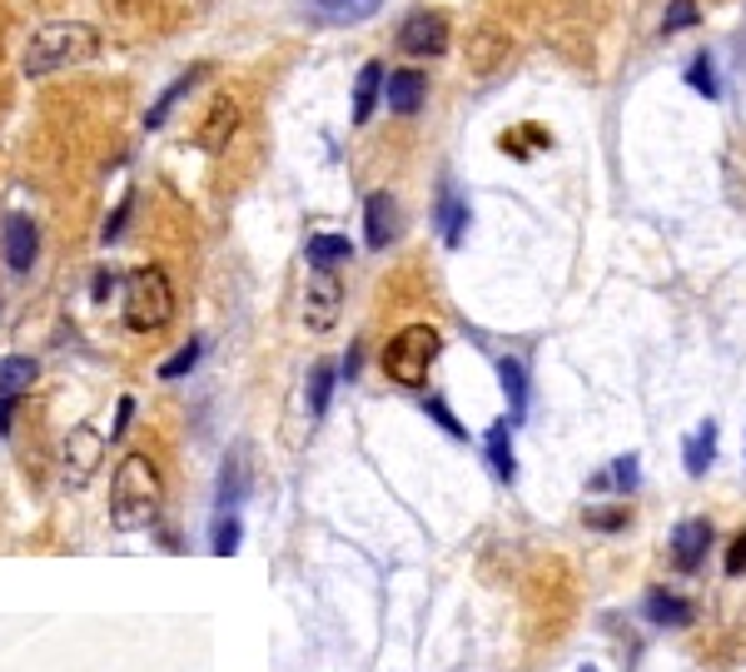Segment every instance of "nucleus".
<instances>
[{"label": "nucleus", "mask_w": 746, "mask_h": 672, "mask_svg": "<svg viewBox=\"0 0 746 672\" xmlns=\"http://www.w3.org/2000/svg\"><path fill=\"white\" fill-rule=\"evenodd\" d=\"M159 498H165L159 468L145 454H125L110 478V523L120 533H140L159 518Z\"/></svg>", "instance_id": "nucleus-1"}, {"label": "nucleus", "mask_w": 746, "mask_h": 672, "mask_svg": "<svg viewBox=\"0 0 746 672\" xmlns=\"http://www.w3.org/2000/svg\"><path fill=\"white\" fill-rule=\"evenodd\" d=\"M95 50H100V30H95L90 20H50V26H40L36 36H30L20 70H26L30 80H46V75H56V70L85 66Z\"/></svg>", "instance_id": "nucleus-2"}, {"label": "nucleus", "mask_w": 746, "mask_h": 672, "mask_svg": "<svg viewBox=\"0 0 746 672\" xmlns=\"http://www.w3.org/2000/svg\"><path fill=\"white\" fill-rule=\"evenodd\" d=\"M175 319V284L159 264H140L125 274V324L135 334H159Z\"/></svg>", "instance_id": "nucleus-3"}, {"label": "nucleus", "mask_w": 746, "mask_h": 672, "mask_svg": "<svg viewBox=\"0 0 746 672\" xmlns=\"http://www.w3.org/2000/svg\"><path fill=\"white\" fill-rule=\"evenodd\" d=\"M443 354V334L433 324H403L399 334L383 344V373H389L399 389H423L429 369Z\"/></svg>", "instance_id": "nucleus-4"}, {"label": "nucleus", "mask_w": 746, "mask_h": 672, "mask_svg": "<svg viewBox=\"0 0 746 672\" xmlns=\"http://www.w3.org/2000/svg\"><path fill=\"white\" fill-rule=\"evenodd\" d=\"M344 314V284H338V270H308L304 284V324L314 334H328Z\"/></svg>", "instance_id": "nucleus-5"}, {"label": "nucleus", "mask_w": 746, "mask_h": 672, "mask_svg": "<svg viewBox=\"0 0 746 672\" xmlns=\"http://www.w3.org/2000/svg\"><path fill=\"white\" fill-rule=\"evenodd\" d=\"M448 40H453V30H448V16L443 10H413V16H403L399 26V50L403 56H443Z\"/></svg>", "instance_id": "nucleus-6"}, {"label": "nucleus", "mask_w": 746, "mask_h": 672, "mask_svg": "<svg viewBox=\"0 0 746 672\" xmlns=\"http://www.w3.org/2000/svg\"><path fill=\"white\" fill-rule=\"evenodd\" d=\"M0 254H6L10 274H30L40 260V230L30 215H6L0 224Z\"/></svg>", "instance_id": "nucleus-7"}, {"label": "nucleus", "mask_w": 746, "mask_h": 672, "mask_svg": "<svg viewBox=\"0 0 746 672\" xmlns=\"http://www.w3.org/2000/svg\"><path fill=\"white\" fill-rule=\"evenodd\" d=\"M239 100L234 95H215L209 100V110H205V120H199V130H195V145L205 149V155H219V149H229L234 140V130H239Z\"/></svg>", "instance_id": "nucleus-8"}, {"label": "nucleus", "mask_w": 746, "mask_h": 672, "mask_svg": "<svg viewBox=\"0 0 746 672\" xmlns=\"http://www.w3.org/2000/svg\"><path fill=\"white\" fill-rule=\"evenodd\" d=\"M707 548H711V523L707 518H681L671 528V563L681 573H697L707 563Z\"/></svg>", "instance_id": "nucleus-9"}, {"label": "nucleus", "mask_w": 746, "mask_h": 672, "mask_svg": "<svg viewBox=\"0 0 746 672\" xmlns=\"http://www.w3.org/2000/svg\"><path fill=\"white\" fill-rule=\"evenodd\" d=\"M364 240H369V250H389L399 240V199L389 189H373L364 199Z\"/></svg>", "instance_id": "nucleus-10"}, {"label": "nucleus", "mask_w": 746, "mask_h": 672, "mask_svg": "<svg viewBox=\"0 0 746 672\" xmlns=\"http://www.w3.org/2000/svg\"><path fill=\"white\" fill-rule=\"evenodd\" d=\"M433 224H439L443 244L448 250H458V244L468 240V224H473V210H468V199L458 195L453 179H443L439 185V210H433Z\"/></svg>", "instance_id": "nucleus-11"}, {"label": "nucleus", "mask_w": 746, "mask_h": 672, "mask_svg": "<svg viewBox=\"0 0 746 672\" xmlns=\"http://www.w3.org/2000/svg\"><path fill=\"white\" fill-rule=\"evenodd\" d=\"M642 617L652 627H691L697 623V603L681 597V593H671V588H652L642 597Z\"/></svg>", "instance_id": "nucleus-12"}, {"label": "nucleus", "mask_w": 746, "mask_h": 672, "mask_svg": "<svg viewBox=\"0 0 746 672\" xmlns=\"http://www.w3.org/2000/svg\"><path fill=\"white\" fill-rule=\"evenodd\" d=\"M423 100H429V80H423L419 70H389V80H383V105H389V115H419Z\"/></svg>", "instance_id": "nucleus-13"}, {"label": "nucleus", "mask_w": 746, "mask_h": 672, "mask_svg": "<svg viewBox=\"0 0 746 672\" xmlns=\"http://www.w3.org/2000/svg\"><path fill=\"white\" fill-rule=\"evenodd\" d=\"M508 60V36L498 26H478L468 36V70L473 75H493Z\"/></svg>", "instance_id": "nucleus-14"}, {"label": "nucleus", "mask_w": 746, "mask_h": 672, "mask_svg": "<svg viewBox=\"0 0 746 672\" xmlns=\"http://www.w3.org/2000/svg\"><path fill=\"white\" fill-rule=\"evenodd\" d=\"M483 454H488V468H493L498 484H513L518 478V454H513V419H498L483 439Z\"/></svg>", "instance_id": "nucleus-15"}, {"label": "nucleus", "mask_w": 746, "mask_h": 672, "mask_svg": "<svg viewBox=\"0 0 746 672\" xmlns=\"http://www.w3.org/2000/svg\"><path fill=\"white\" fill-rule=\"evenodd\" d=\"M100 434L95 429H75L66 439V478H75V484H85L90 478V468L100 464Z\"/></svg>", "instance_id": "nucleus-16"}, {"label": "nucleus", "mask_w": 746, "mask_h": 672, "mask_svg": "<svg viewBox=\"0 0 746 672\" xmlns=\"http://www.w3.org/2000/svg\"><path fill=\"white\" fill-rule=\"evenodd\" d=\"M711 464H717V423L707 419L687 434V444H681V468H687L691 478H701Z\"/></svg>", "instance_id": "nucleus-17"}, {"label": "nucleus", "mask_w": 746, "mask_h": 672, "mask_svg": "<svg viewBox=\"0 0 746 672\" xmlns=\"http://www.w3.org/2000/svg\"><path fill=\"white\" fill-rule=\"evenodd\" d=\"M304 260L308 270H338V264L354 260V244H349V234H308Z\"/></svg>", "instance_id": "nucleus-18"}, {"label": "nucleus", "mask_w": 746, "mask_h": 672, "mask_svg": "<svg viewBox=\"0 0 746 672\" xmlns=\"http://www.w3.org/2000/svg\"><path fill=\"white\" fill-rule=\"evenodd\" d=\"M383 0H308V16L324 20V26H359L379 10Z\"/></svg>", "instance_id": "nucleus-19"}, {"label": "nucleus", "mask_w": 746, "mask_h": 672, "mask_svg": "<svg viewBox=\"0 0 746 672\" xmlns=\"http://www.w3.org/2000/svg\"><path fill=\"white\" fill-rule=\"evenodd\" d=\"M383 80H389V70H383L379 60H369V66L359 70V80H354V125L373 120V110H379V100H383Z\"/></svg>", "instance_id": "nucleus-20"}, {"label": "nucleus", "mask_w": 746, "mask_h": 672, "mask_svg": "<svg viewBox=\"0 0 746 672\" xmlns=\"http://www.w3.org/2000/svg\"><path fill=\"white\" fill-rule=\"evenodd\" d=\"M498 383H503V393H508V419H522L528 413V364H522L518 354H503L498 359Z\"/></svg>", "instance_id": "nucleus-21"}, {"label": "nucleus", "mask_w": 746, "mask_h": 672, "mask_svg": "<svg viewBox=\"0 0 746 672\" xmlns=\"http://www.w3.org/2000/svg\"><path fill=\"white\" fill-rule=\"evenodd\" d=\"M642 484V458L637 454H622V458H612V464L602 468V474H592V484L588 488H597V494H632V488Z\"/></svg>", "instance_id": "nucleus-22"}, {"label": "nucleus", "mask_w": 746, "mask_h": 672, "mask_svg": "<svg viewBox=\"0 0 746 672\" xmlns=\"http://www.w3.org/2000/svg\"><path fill=\"white\" fill-rule=\"evenodd\" d=\"M199 75H205V70H189V75H179V80H169V85H165V95H159V100L145 110V130H165V120L175 115V105L185 100L189 90H195Z\"/></svg>", "instance_id": "nucleus-23"}, {"label": "nucleus", "mask_w": 746, "mask_h": 672, "mask_svg": "<svg viewBox=\"0 0 746 672\" xmlns=\"http://www.w3.org/2000/svg\"><path fill=\"white\" fill-rule=\"evenodd\" d=\"M40 379V364L26 354H10L0 359V399H20V393H30V383Z\"/></svg>", "instance_id": "nucleus-24"}, {"label": "nucleus", "mask_w": 746, "mask_h": 672, "mask_svg": "<svg viewBox=\"0 0 746 672\" xmlns=\"http://www.w3.org/2000/svg\"><path fill=\"white\" fill-rule=\"evenodd\" d=\"M334 383H338V369L334 364H314V369H308V389H304L308 419H324V413H328V403H334Z\"/></svg>", "instance_id": "nucleus-25"}, {"label": "nucleus", "mask_w": 746, "mask_h": 672, "mask_svg": "<svg viewBox=\"0 0 746 672\" xmlns=\"http://www.w3.org/2000/svg\"><path fill=\"white\" fill-rule=\"evenodd\" d=\"M199 359H205V339H189V344H179L175 354L159 364V379L165 383H175V379H185V373H195L199 369Z\"/></svg>", "instance_id": "nucleus-26"}, {"label": "nucleus", "mask_w": 746, "mask_h": 672, "mask_svg": "<svg viewBox=\"0 0 746 672\" xmlns=\"http://www.w3.org/2000/svg\"><path fill=\"white\" fill-rule=\"evenodd\" d=\"M239 543H244V523H239V514H219V518H215V533H209V553L229 558V553H239Z\"/></svg>", "instance_id": "nucleus-27"}, {"label": "nucleus", "mask_w": 746, "mask_h": 672, "mask_svg": "<svg viewBox=\"0 0 746 672\" xmlns=\"http://www.w3.org/2000/svg\"><path fill=\"white\" fill-rule=\"evenodd\" d=\"M687 85L701 95V100H717L722 95V85H717V66H711V56L701 50V56H691V66H687Z\"/></svg>", "instance_id": "nucleus-28"}, {"label": "nucleus", "mask_w": 746, "mask_h": 672, "mask_svg": "<svg viewBox=\"0 0 746 672\" xmlns=\"http://www.w3.org/2000/svg\"><path fill=\"white\" fill-rule=\"evenodd\" d=\"M239 498H244V468H239V458H229L219 474V514H234Z\"/></svg>", "instance_id": "nucleus-29"}, {"label": "nucleus", "mask_w": 746, "mask_h": 672, "mask_svg": "<svg viewBox=\"0 0 746 672\" xmlns=\"http://www.w3.org/2000/svg\"><path fill=\"white\" fill-rule=\"evenodd\" d=\"M697 20H701L697 0H671V6H667V16H662V36H677V30H691Z\"/></svg>", "instance_id": "nucleus-30"}, {"label": "nucleus", "mask_w": 746, "mask_h": 672, "mask_svg": "<svg viewBox=\"0 0 746 672\" xmlns=\"http://www.w3.org/2000/svg\"><path fill=\"white\" fill-rule=\"evenodd\" d=\"M423 413H429V419L439 423V429L448 434V439H468V429L453 419V409H448V403L439 399V393H429V399H423Z\"/></svg>", "instance_id": "nucleus-31"}, {"label": "nucleus", "mask_w": 746, "mask_h": 672, "mask_svg": "<svg viewBox=\"0 0 746 672\" xmlns=\"http://www.w3.org/2000/svg\"><path fill=\"white\" fill-rule=\"evenodd\" d=\"M130 215H135V199L125 195V199H120V210H115V215L105 220V230H100V244H115V240H120V234H125V224H130Z\"/></svg>", "instance_id": "nucleus-32"}, {"label": "nucleus", "mask_w": 746, "mask_h": 672, "mask_svg": "<svg viewBox=\"0 0 746 672\" xmlns=\"http://www.w3.org/2000/svg\"><path fill=\"white\" fill-rule=\"evenodd\" d=\"M588 528H597V533L627 528V508H588Z\"/></svg>", "instance_id": "nucleus-33"}, {"label": "nucleus", "mask_w": 746, "mask_h": 672, "mask_svg": "<svg viewBox=\"0 0 746 672\" xmlns=\"http://www.w3.org/2000/svg\"><path fill=\"white\" fill-rule=\"evenodd\" d=\"M742 573H746V528L727 543V578H742Z\"/></svg>", "instance_id": "nucleus-34"}, {"label": "nucleus", "mask_w": 746, "mask_h": 672, "mask_svg": "<svg viewBox=\"0 0 746 672\" xmlns=\"http://www.w3.org/2000/svg\"><path fill=\"white\" fill-rule=\"evenodd\" d=\"M130 419H135V399L125 393L120 399V409H115V429H110V439H125V429H130Z\"/></svg>", "instance_id": "nucleus-35"}, {"label": "nucleus", "mask_w": 746, "mask_h": 672, "mask_svg": "<svg viewBox=\"0 0 746 672\" xmlns=\"http://www.w3.org/2000/svg\"><path fill=\"white\" fill-rule=\"evenodd\" d=\"M359 364H364V349H359V344H349L344 364H338V379H349V383H354V379H359Z\"/></svg>", "instance_id": "nucleus-36"}, {"label": "nucleus", "mask_w": 746, "mask_h": 672, "mask_svg": "<svg viewBox=\"0 0 746 672\" xmlns=\"http://www.w3.org/2000/svg\"><path fill=\"white\" fill-rule=\"evenodd\" d=\"M10 419H16V399H0V439L10 434Z\"/></svg>", "instance_id": "nucleus-37"}, {"label": "nucleus", "mask_w": 746, "mask_h": 672, "mask_svg": "<svg viewBox=\"0 0 746 672\" xmlns=\"http://www.w3.org/2000/svg\"><path fill=\"white\" fill-rule=\"evenodd\" d=\"M115 290V274H95V299H105Z\"/></svg>", "instance_id": "nucleus-38"}]
</instances>
